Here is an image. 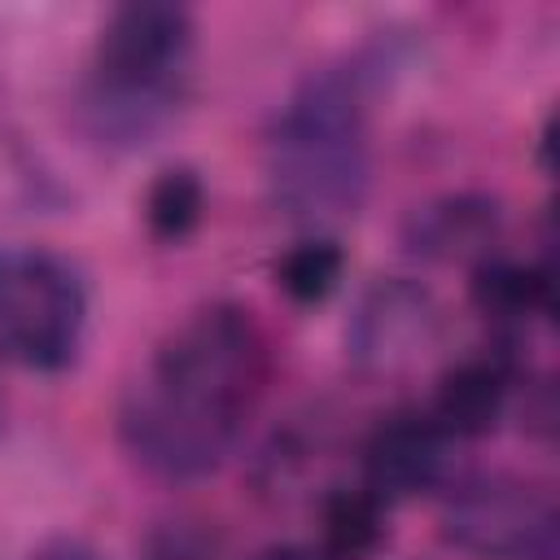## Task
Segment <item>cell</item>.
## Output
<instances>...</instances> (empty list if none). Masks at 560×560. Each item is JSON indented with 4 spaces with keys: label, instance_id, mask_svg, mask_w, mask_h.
Masks as SVG:
<instances>
[{
    "label": "cell",
    "instance_id": "obj_15",
    "mask_svg": "<svg viewBox=\"0 0 560 560\" xmlns=\"http://www.w3.org/2000/svg\"><path fill=\"white\" fill-rule=\"evenodd\" d=\"M31 560H105L92 542H83V538H74V534H52V538H44L35 551H31Z\"/></svg>",
    "mask_w": 560,
    "mask_h": 560
},
{
    "label": "cell",
    "instance_id": "obj_6",
    "mask_svg": "<svg viewBox=\"0 0 560 560\" xmlns=\"http://www.w3.org/2000/svg\"><path fill=\"white\" fill-rule=\"evenodd\" d=\"M438 332V302L420 280L385 276L376 280L346 328V350L363 372L407 368Z\"/></svg>",
    "mask_w": 560,
    "mask_h": 560
},
{
    "label": "cell",
    "instance_id": "obj_13",
    "mask_svg": "<svg viewBox=\"0 0 560 560\" xmlns=\"http://www.w3.org/2000/svg\"><path fill=\"white\" fill-rule=\"evenodd\" d=\"M276 289L298 302V306H319L324 298H332V289L341 284L346 276V249L332 241V236H306L298 245H289L276 267Z\"/></svg>",
    "mask_w": 560,
    "mask_h": 560
},
{
    "label": "cell",
    "instance_id": "obj_12",
    "mask_svg": "<svg viewBox=\"0 0 560 560\" xmlns=\"http://www.w3.org/2000/svg\"><path fill=\"white\" fill-rule=\"evenodd\" d=\"M144 228L153 241H184L197 232L201 214H206V184L192 166H166L153 175V184L144 188Z\"/></svg>",
    "mask_w": 560,
    "mask_h": 560
},
{
    "label": "cell",
    "instance_id": "obj_5",
    "mask_svg": "<svg viewBox=\"0 0 560 560\" xmlns=\"http://www.w3.org/2000/svg\"><path fill=\"white\" fill-rule=\"evenodd\" d=\"M442 538L472 560H551L556 503L551 494L508 468L459 477L442 499Z\"/></svg>",
    "mask_w": 560,
    "mask_h": 560
},
{
    "label": "cell",
    "instance_id": "obj_9",
    "mask_svg": "<svg viewBox=\"0 0 560 560\" xmlns=\"http://www.w3.org/2000/svg\"><path fill=\"white\" fill-rule=\"evenodd\" d=\"M512 359L503 350L490 354H464L455 359L438 385H433V402L424 407L433 416V424L446 433V442H477L490 438L508 411L512 398Z\"/></svg>",
    "mask_w": 560,
    "mask_h": 560
},
{
    "label": "cell",
    "instance_id": "obj_4",
    "mask_svg": "<svg viewBox=\"0 0 560 560\" xmlns=\"http://www.w3.org/2000/svg\"><path fill=\"white\" fill-rule=\"evenodd\" d=\"M83 337V271L44 245H0V350L31 372H66Z\"/></svg>",
    "mask_w": 560,
    "mask_h": 560
},
{
    "label": "cell",
    "instance_id": "obj_1",
    "mask_svg": "<svg viewBox=\"0 0 560 560\" xmlns=\"http://www.w3.org/2000/svg\"><path fill=\"white\" fill-rule=\"evenodd\" d=\"M271 381V341L241 302L184 315L118 402V442L136 468L184 486L219 472Z\"/></svg>",
    "mask_w": 560,
    "mask_h": 560
},
{
    "label": "cell",
    "instance_id": "obj_11",
    "mask_svg": "<svg viewBox=\"0 0 560 560\" xmlns=\"http://www.w3.org/2000/svg\"><path fill=\"white\" fill-rule=\"evenodd\" d=\"M389 503L363 486H341L319 503V551L324 560H363L385 542Z\"/></svg>",
    "mask_w": 560,
    "mask_h": 560
},
{
    "label": "cell",
    "instance_id": "obj_7",
    "mask_svg": "<svg viewBox=\"0 0 560 560\" xmlns=\"http://www.w3.org/2000/svg\"><path fill=\"white\" fill-rule=\"evenodd\" d=\"M446 433L433 424L424 407H398L372 424L363 438L359 464H363V490H372L381 503L416 499L446 477Z\"/></svg>",
    "mask_w": 560,
    "mask_h": 560
},
{
    "label": "cell",
    "instance_id": "obj_8",
    "mask_svg": "<svg viewBox=\"0 0 560 560\" xmlns=\"http://www.w3.org/2000/svg\"><path fill=\"white\" fill-rule=\"evenodd\" d=\"M503 210L490 192H442L402 223L407 254L424 262H481L494 254Z\"/></svg>",
    "mask_w": 560,
    "mask_h": 560
},
{
    "label": "cell",
    "instance_id": "obj_14",
    "mask_svg": "<svg viewBox=\"0 0 560 560\" xmlns=\"http://www.w3.org/2000/svg\"><path fill=\"white\" fill-rule=\"evenodd\" d=\"M140 560H223V547L197 521H166L144 538Z\"/></svg>",
    "mask_w": 560,
    "mask_h": 560
},
{
    "label": "cell",
    "instance_id": "obj_10",
    "mask_svg": "<svg viewBox=\"0 0 560 560\" xmlns=\"http://www.w3.org/2000/svg\"><path fill=\"white\" fill-rule=\"evenodd\" d=\"M468 293H472V306L503 328H525L551 315V271L542 262H516V258L490 254L472 262Z\"/></svg>",
    "mask_w": 560,
    "mask_h": 560
},
{
    "label": "cell",
    "instance_id": "obj_2",
    "mask_svg": "<svg viewBox=\"0 0 560 560\" xmlns=\"http://www.w3.org/2000/svg\"><path fill=\"white\" fill-rule=\"evenodd\" d=\"M262 166L276 210H284L293 223L332 228L354 219L372 192V127L363 70H311L276 109Z\"/></svg>",
    "mask_w": 560,
    "mask_h": 560
},
{
    "label": "cell",
    "instance_id": "obj_3",
    "mask_svg": "<svg viewBox=\"0 0 560 560\" xmlns=\"http://www.w3.org/2000/svg\"><path fill=\"white\" fill-rule=\"evenodd\" d=\"M197 22L184 4L131 0L118 4L92 52L83 83V122L101 144H149L179 109Z\"/></svg>",
    "mask_w": 560,
    "mask_h": 560
},
{
    "label": "cell",
    "instance_id": "obj_16",
    "mask_svg": "<svg viewBox=\"0 0 560 560\" xmlns=\"http://www.w3.org/2000/svg\"><path fill=\"white\" fill-rule=\"evenodd\" d=\"M249 560H324V551L319 547H306V542H267Z\"/></svg>",
    "mask_w": 560,
    "mask_h": 560
}]
</instances>
